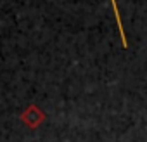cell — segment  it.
<instances>
[{
	"label": "cell",
	"mask_w": 147,
	"mask_h": 142,
	"mask_svg": "<svg viewBox=\"0 0 147 142\" xmlns=\"http://www.w3.org/2000/svg\"><path fill=\"white\" fill-rule=\"evenodd\" d=\"M45 118H47V114H45L38 106H35V104H30V106L21 113L23 123H24L28 128H31V130L38 128V126L45 121Z\"/></svg>",
	"instance_id": "1"
}]
</instances>
